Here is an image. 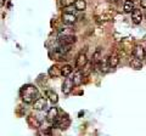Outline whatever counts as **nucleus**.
<instances>
[{"mask_svg":"<svg viewBox=\"0 0 146 136\" xmlns=\"http://www.w3.org/2000/svg\"><path fill=\"white\" fill-rule=\"evenodd\" d=\"M20 95L22 101L26 103H34L36 100L39 98V91L34 85L32 84H26L21 88L20 90Z\"/></svg>","mask_w":146,"mask_h":136,"instance_id":"f257e3e1","label":"nucleus"},{"mask_svg":"<svg viewBox=\"0 0 146 136\" xmlns=\"http://www.w3.org/2000/svg\"><path fill=\"white\" fill-rule=\"evenodd\" d=\"M70 125H71V119L68 118L67 114H65L63 117L58 118V119L52 124L51 128H57V129H60V130H67Z\"/></svg>","mask_w":146,"mask_h":136,"instance_id":"f03ea898","label":"nucleus"},{"mask_svg":"<svg viewBox=\"0 0 146 136\" xmlns=\"http://www.w3.org/2000/svg\"><path fill=\"white\" fill-rule=\"evenodd\" d=\"M77 38L74 35L72 34H65V35H61V37H58L57 39V44L60 45H73L76 43Z\"/></svg>","mask_w":146,"mask_h":136,"instance_id":"7ed1b4c3","label":"nucleus"},{"mask_svg":"<svg viewBox=\"0 0 146 136\" xmlns=\"http://www.w3.org/2000/svg\"><path fill=\"white\" fill-rule=\"evenodd\" d=\"M86 65H88V57H86V53L85 52H79L78 56L76 58V68L77 69H82L84 68Z\"/></svg>","mask_w":146,"mask_h":136,"instance_id":"20e7f679","label":"nucleus"},{"mask_svg":"<svg viewBox=\"0 0 146 136\" xmlns=\"http://www.w3.org/2000/svg\"><path fill=\"white\" fill-rule=\"evenodd\" d=\"M74 81H73V79L72 78H67L63 80V83H62V92L65 94V95H68L71 91H72V89H73V86H74Z\"/></svg>","mask_w":146,"mask_h":136,"instance_id":"39448f33","label":"nucleus"},{"mask_svg":"<svg viewBox=\"0 0 146 136\" xmlns=\"http://www.w3.org/2000/svg\"><path fill=\"white\" fill-rule=\"evenodd\" d=\"M57 119H58V111H57V108L56 107H51L48 111V113H46V120L49 121V123L54 124Z\"/></svg>","mask_w":146,"mask_h":136,"instance_id":"423d86ee","label":"nucleus"},{"mask_svg":"<svg viewBox=\"0 0 146 136\" xmlns=\"http://www.w3.org/2000/svg\"><path fill=\"white\" fill-rule=\"evenodd\" d=\"M76 21H77L76 15H72V13H66V12L62 13V22L66 26H73L76 23Z\"/></svg>","mask_w":146,"mask_h":136,"instance_id":"0eeeda50","label":"nucleus"},{"mask_svg":"<svg viewBox=\"0 0 146 136\" xmlns=\"http://www.w3.org/2000/svg\"><path fill=\"white\" fill-rule=\"evenodd\" d=\"M133 55H134V57H136V58H139V60L143 61L144 58L146 57V51H145V49L141 46V45H136V46L134 48V50H133Z\"/></svg>","mask_w":146,"mask_h":136,"instance_id":"6e6552de","label":"nucleus"},{"mask_svg":"<svg viewBox=\"0 0 146 136\" xmlns=\"http://www.w3.org/2000/svg\"><path fill=\"white\" fill-rule=\"evenodd\" d=\"M33 108L36 111H44L45 108H46V100H45L44 97H39L33 103Z\"/></svg>","mask_w":146,"mask_h":136,"instance_id":"1a4fd4ad","label":"nucleus"},{"mask_svg":"<svg viewBox=\"0 0 146 136\" xmlns=\"http://www.w3.org/2000/svg\"><path fill=\"white\" fill-rule=\"evenodd\" d=\"M131 21H133V23H135V24L141 23V21H143V13H141L140 10L135 9V10L131 12Z\"/></svg>","mask_w":146,"mask_h":136,"instance_id":"9d476101","label":"nucleus"},{"mask_svg":"<svg viewBox=\"0 0 146 136\" xmlns=\"http://www.w3.org/2000/svg\"><path fill=\"white\" fill-rule=\"evenodd\" d=\"M107 62H108V67L110 68H116L117 65L119 63V57H118L116 53H112L107 57Z\"/></svg>","mask_w":146,"mask_h":136,"instance_id":"9b49d317","label":"nucleus"},{"mask_svg":"<svg viewBox=\"0 0 146 136\" xmlns=\"http://www.w3.org/2000/svg\"><path fill=\"white\" fill-rule=\"evenodd\" d=\"M49 75L51 77V78H57V77H60L62 75L61 74V68H58L57 66H51L49 68Z\"/></svg>","mask_w":146,"mask_h":136,"instance_id":"f8f14e48","label":"nucleus"},{"mask_svg":"<svg viewBox=\"0 0 146 136\" xmlns=\"http://www.w3.org/2000/svg\"><path fill=\"white\" fill-rule=\"evenodd\" d=\"M83 77H84L83 72H82L80 69L74 73V75H73V81H74V84L76 85H80L82 81H83Z\"/></svg>","mask_w":146,"mask_h":136,"instance_id":"ddd939ff","label":"nucleus"},{"mask_svg":"<svg viewBox=\"0 0 146 136\" xmlns=\"http://www.w3.org/2000/svg\"><path fill=\"white\" fill-rule=\"evenodd\" d=\"M130 67L133 68V69H135V71H139V69L143 68V62H141V60H139V58L134 57L133 60L130 61Z\"/></svg>","mask_w":146,"mask_h":136,"instance_id":"4468645a","label":"nucleus"},{"mask_svg":"<svg viewBox=\"0 0 146 136\" xmlns=\"http://www.w3.org/2000/svg\"><path fill=\"white\" fill-rule=\"evenodd\" d=\"M123 10H124V12H127V13H131V12H133L135 10L133 0H127V1L124 3V7H123Z\"/></svg>","mask_w":146,"mask_h":136,"instance_id":"2eb2a0df","label":"nucleus"},{"mask_svg":"<svg viewBox=\"0 0 146 136\" xmlns=\"http://www.w3.org/2000/svg\"><path fill=\"white\" fill-rule=\"evenodd\" d=\"M46 97H49V100H50V102L51 103H57V101H58L57 94L55 91H52V90H48L46 91Z\"/></svg>","mask_w":146,"mask_h":136,"instance_id":"dca6fc26","label":"nucleus"},{"mask_svg":"<svg viewBox=\"0 0 146 136\" xmlns=\"http://www.w3.org/2000/svg\"><path fill=\"white\" fill-rule=\"evenodd\" d=\"M72 71H73V68H72L70 65H66V66H63V67L61 68V74L67 78V77H70V75L72 74Z\"/></svg>","mask_w":146,"mask_h":136,"instance_id":"f3484780","label":"nucleus"},{"mask_svg":"<svg viewBox=\"0 0 146 136\" xmlns=\"http://www.w3.org/2000/svg\"><path fill=\"white\" fill-rule=\"evenodd\" d=\"M74 7L77 9V11H84L86 9L85 0H77L76 4H74Z\"/></svg>","mask_w":146,"mask_h":136,"instance_id":"a211bd4d","label":"nucleus"},{"mask_svg":"<svg viewBox=\"0 0 146 136\" xmlns=\"http://www.w3.org/2000/svg\"><path fill=\"white\" fill-rule=\"evenodd\" d=\"M77 0H60V4L63 7H68V6H73L76 4Z\"/></svg>","mask_w":146,"mask_h":136,"instance_id":"6ab92c4d","label":"nucleus"},{"mask_svg":"<svg viewBox=\"0 0 146 136\" xmlns=\"http://www.w3.org/2000/svg\"><path fill=\"white\" fill-rule=\"evenodd\" d=\"M140 4H141V7L146 9V0H141V1H140Z\"/></svg>","mask_w":146,"mask_h":136,"instance_id":"aec40b11","label":"nucleus"},{"mask_svg":"<svg viewBox=\"0 0 146 136\" xmlns=\"http://www.w3.org/2000/svg\"><path fill=\"white\" fill-rule=\"evenodd\" d=\"M1 6H4V0H1Z\"/></svg>","mask_w":146,"mask_h":136,"instance_id":"412c9836","label":"nucleus"}]
</instances>
